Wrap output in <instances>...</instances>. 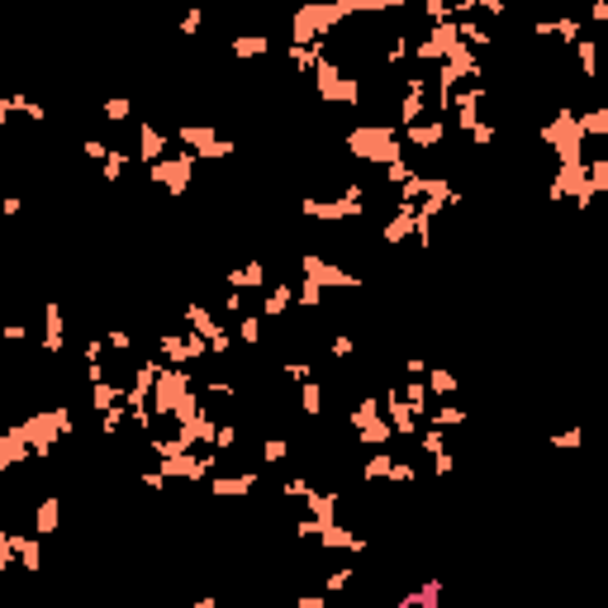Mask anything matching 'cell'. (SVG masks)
<instances>
[{"label":"cell","instance_id":"obj_1","mask_svg":"<svg viewBox=\"0 0 608 608\" xmlns=\"http://www.w3.org/2000/svg\"><path fill=\"white\" fill-rule=\"evenodd\" d=\"M138 138H143V157H148V162H157V157H162V133L143 129V133H138Z\"/></svg>","mask_w":608,"mask_h":608}]
</instances>
